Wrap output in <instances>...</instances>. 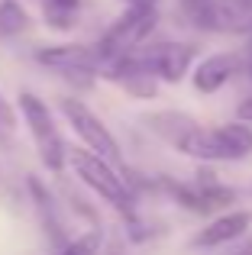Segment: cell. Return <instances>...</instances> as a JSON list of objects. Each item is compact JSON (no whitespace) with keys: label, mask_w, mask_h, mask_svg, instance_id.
<instances>
[{"label":"cell","mask_w":252,"mask_h":255,"mask_svg":"<svg viewBox=\"0 0 252 255\" xmlns=\"http://www.w3.org/2000/svg\"><path fill=\"white\" fill-rule=\"evenodd\" d=\"M68 162H71V168H75L78 178L88 187H94L104 200H110L126 220L136 217V197H132V191H129V181H126L110 162H104L101 155L84 152V149H68Z\"/></svg>","instance_id":"cell-1"},{"label":"cell","mask_w":252,"mask_h":255,"mask_svg":"<svg viewBox=\"0 0 252 255\" xmlns=\"http://www.w3.org/2000/svg\"><path fill=\"white\" fill-rule=\"evenodd\" d=\"M155 23H158L155 6H126L123 16H117L114 26L97 39V49H101V55H104V65L110 68L114 62L139 52L142 42L149 39V32L155 29ZM107 68H104V75H107Z\"/></svg>","instance_id":"cell-2"},{"label":"cell","mask_w":252,"mask_h":255,"mask_svg":"<svg viewBox=\"0 0 252 255\" xmlns=\"http://www.w3.org/2000/svg\"><path fill=\"white\" fill-rule=\"evenodd\" d=\"M36 62L45 65V68L58 71L62 78H68L75 87H91L97 75H104V55L101 49L94 45H78V42H68V45H45V49L36 52Z\"/></svg>","instance_id":"cell-3"},{"label":"cell","mask_w":252,"mask_h":255,"mask_svg":"<svg viewBox=\"0 0 252 255\" xmlns=\"http://www.w3.org/2000/svg\"><path fill=\"white\" fill-rule=\"evenodd\" d=\"M19 113H23L26 126H29L32 139H36V149H39V158H42V165L49 171H62L65 168V142H62V132H58L55 120H52V110L45 107L42 97H36V94L23 91L19 94Z\"/></svg>","instance_id":"cell-4"},{"label":"cell","mask_w":252,"mask_h":255,"mask_svg":"<svg viewBox=\"0 0 252 255\" xmlns=\"http://www.w3.org/2000/svg\"><path fill=\"white\" fill-rule=\"evenodd\" d=\"M62 113H65V120L75 126L78 136L88 142V149L94 152V155H101L104 162H110V165H114V168L126 178L123 152H120V145H117L114 132H110L107 126L101 123V117H97V113L91 110L84 100H78V97H65V100H62Z\"/></svg>","instance_id":"cell-5"},{"label":"cell","mask_w":252,"mask_h":255,"mask_svg":"<svg viewBox=\"0 0 252 255\" xmlns=\"http://www.w3.org/2000/svg\"><path fill=\"white\" fill-rule=\"evenodd\" d=\"M132 55H136V62L142 65L145 71H152L158 81L178 84L191 71L197 49L191 42H158V45H149V49L132 52Z\"/></svg>","instance_id":"cell-6"},{"label":"cell","mask_w":252,"mask_h":255,"mask_svg":"<svg viewBox=\"0 0 252 255\" xmlns=\"http://www.w3.org/2000/svg\"><path fill=\"white\" fill-rule=\"evenodd\" d=\"M249 230H252V210H230V213H220V217L210 220L194 236V246L197 249L230 246V243H236V239L249 236Z\"/></svg>","instance_id":"cell-7"},{"label":"cell","mask_w":252,"mask_h":255,"mask_svg":"<svg viewBox=\"0 0 252 255\" xmlns=\"http://www.w3.org/2000/svg\"><path fill=\"white\" fill-rule=\"evenodd\" d=\"M240 71V55H230V52H217V55H207L201 65L194 68L191 81H194L197 94H217L220 87L230 84V78Z\"/></svg>","instance_id":"cell-8"},{"label":"cell","mask_w":252,"mask_h":255,"mask_svg":"<svg viewBox=\"0 0 252 255\" xmlns=\"http://www.w3.org/2000/svg\"><path fill=\"white\" fill-rule=\"evenodd\" d=\"M217 32L252 36V0H217Z\"/></svg>","instance_id":"cell-9"},{"label":"cell","mask_w":252,"mask_h":255,"mask_svg":"<svg viewBox=\"0 0 252 255\" xmlns=\"http://www.w3.org/2000/svg\"><path fill=\"white\" fill-rule=\"evenodd\" d=\"M217 136H220L227 162H240V158L252 155V126L249 123H240V120L236 123H223V126H217Z\"/></svg>","instance_id":"cell-10"},{"label":"cell","mask_w":252,"mask_h":255,"mask_svg":"<svg viewBox=\"0 0 252 255\" xmlns=\"http://www.w3.org/2000/svg\"><path fill=\"white\" fill-rule=\"evenodd\" d=\"M181 13L194 29L217 32V0H181Z\"/></svg>","instance_id":"cell-11"},{"label":"cell","mask_w":252,"mask_h":255,"mask_svg":"<svg viewBox=\"0 0 252 255\" xmlns=\"http://www.w3.org/2000/svg\"><path fill=\"white\" fill-rule=\"evenodd\" d=\"M29 26V13L16 0H0V36H19Z\"/></svg>","instance_id":"cell-12"},{"label":"cell","mask_w":252,"mask_h":255,"mask_svg":"<svg viewBox=\"0 0 252 255\" xmlns=\"http://www.w3.org/2000/svg\"><path fill=\"white\" fill-rule=\"evenodd\" d=\"M97 252H101V233L91 230V233H84V236L71 239V243L58 246L55 255H97Z\"/></svg>","instance_id":"cell-13"},{"label":"cell","mask_w":252,"mask_h":255,"mask_svg":"<svg viewBox=\"0 0 252 255\" xmlns=\"http://www.w3.org/2000/svg\"><path fill=\"white\" fill-rule=\"evenodd\" d=\"M71 13H75V10H62V6H45V19H49V26H62V29H68V26H71Z\"/></svg>","instance_id":"cell-14"},{"label":"cell","mask_w":252,"mask_h":255,"mask_svg":"<svg viewBox=\"0 0 252 255\" xmlns=\"http://www.w3.org/2000/svg\"><path fill=\"white\" fill-rule=\"evenodd\" d=\"M236 120L240 123H249L252 126V94H246V97L236 104Z\"/></svg>","instance_id":"cell-15"},{"label":"cell","mask_w":252,"mask_h":255,"mask_svg":"<svg viewBox=\"0 0 252 255\" xmlns=\"http://www.w3.org/2000/svg\"><path fill=\"white\" fill-rule=\"evenodd\" d=\"M240 68L246 71V78L252 81V42L246 45V52H243V58H240Z\"/></svg>","instance_id":"cell-16"},{"label":"cell","mask_w":252,"mask_h":255,"mask_svg":"<svg viewBox=\"0 0 252 255\" xmlns=\"http://www.w3.org/2000/svg\"><path fill=\"white\" fill-rule=\"evenodd\" d=\"M230 255H252V233H249V236H243V239H240V246H236V249L230 252Z\"/></svg>","instance_id":"cell-17"},{"label":"cell","mask_w":252,"mask_h":255,"mask_svg":"<svg viewBox=\"0 0 252 255\" xmlns=\"http://www.w3.org/2000/svg\"><path fill=\"white\" fill-rule=\"evenodd\" d=\"M49 6H62V10H78V0H45Z\"/></svg>","instance_id":"cell-18"},{"label":"cell","mask_w":252,"mask_h":255,"mask_svg":"<svg viewBox=\"0 0 252 255\" xmlns=\"http://www.w3.org/2000/svg\"><path fill=\"white\" fill-rule=\"evenodd\" d=\"M0 117H3L6 123H13V110L6 107V100H3V97H0Z\"/></svg>","instance_id":"cell-19"},{"label":"cell","mask_w":252,"mask_h":255,"mask_svg":"<svg viewBox=\"0 0 252 255\" xmlns=\"http://www.w3.org/2000/svg\"><path fill=\"white\" fill-rule=\"evenodd\" d=\"M10 129H13V123H6V120L0 117V139H6V136H10Z\"/></svg>","instance_id":"cell-20"},{"label":"cell","mask_w":252,"mask_h":255,"mask_svg":"<svg viewBox=\"0 0 252 255\" xmlns=\"http://www.w3.org/2000/svg\"><path fill=\"white\" fill-rule=\"evenodd\" d=\"M126 3H129V6H155L158 0H126Z\"/></svg>","instance_id":"cell-21"},{"label":"cell","mask_w":252,"mask_h":255,"mask_svg":"<svg viewBox=\"0 0 252 255\" xmlns=\"http://www.w3.org/2000/svg\"><path fill=\"white\" fill-rule=\"evenodd\" d=\"M110 255H120V252H110Z\"/></svg>","instance_id":"cell-22"}]
</instances>
